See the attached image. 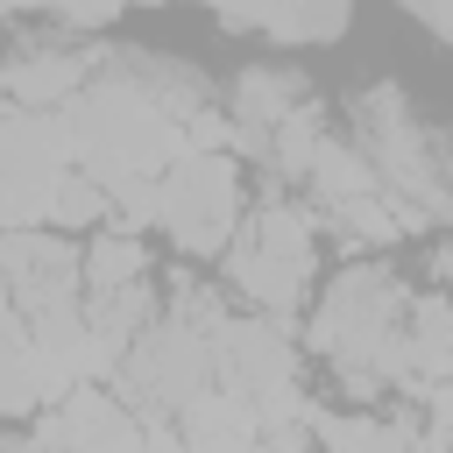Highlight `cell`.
<instances>
[{"label": "cell", "instance_id": "cell-1", "mask_svg": "<svg viewBox=\"0 0 453 453\" xmlns=\"http://www.w3.org/2000/svg\"><path fill=\"white\" fill-rule=\"evenodd\" d=\"M411 283L382 255H347L333 276H319V297L304 311V354H319L347 396V411H375L382 396H418L411 354H403V319H411Z\"/></svg>", "mask_w": 453, "mask_h": 453}, {"label": "cell", "instance_id": "cell-2", "mask_svg": "<svg viewBox=\"0 0 453 453\" xmlns=\"http://www.w3.org/2000/svg\"><path fill=\"white\" fill-rule=\"evenodd\" d=\"M219 290L241 297V311H262V319L311 311V297H319V212L297 191L262 177L234 248L219 255Z\"/></svg>", "mask_w": 453, "mask_h": 453}, {"label": "cell", "instance_id": "cell-3", "mask_svg": "<svg viewBox=\"0 0 453 453\" xmlns=\"http://www.w3.org/2000/svg\"><path fill=\"white\" fill-rule=\"evenodd\" d=\"M347 142L375 163L382 191L425 212V226H453V134L396 78H368L347 99Z\"/></svg>", "mask_w": 453, "mask_h": 453}, {"label": "cell", "instance_id": "cell-4", "mask_svg": "<svg viewBox=\"0 0 453 453\" xmlns=\"http://www.w3.org/2000/svg\"><path fill=\"white\" fill-rule=\"evenodd\" d=\"M248 219V184H241V163L234 156H177L163 177H156V226L170 234V248L184 262H219L234 248Z\"/></svg>", "mask_w": 453, "mask_h": 453}, {"label": "cell", "instance_id": "cell-5", "mask_svg": "<svg viewBox=\"0 0 453 453\" xmlns=\"http://www.w3.org/2000/svg\"><path fill=\"white\" fill-rule=\"evenodd\" d=\"M0 283L35 340L85 326V241L50 226H14L0 234Z\"/></svg>", "mask_w": 453, "mask_h": 453}, {"label": "cell", "instance_id": "cell-6", "mask_svg": "<svg viewBox=\"0 0 453 453\" xmlns=\"http://www.w3.org/2000/svg\"><path fill=\"white\" fill-rule=\"evenodd\" d=\"M212 347H219V382L241 396L290 389L304 368V340L290 333V319H262V311H226Z\"/></svg>", "mask_w": 453, "mask_h": 453}, {"label": "cell", "instance_id": "cell-7", "mask_svg": "<svg viewBox=\"0 0 453 453\" xmlns=\"http://www.w3.org/2000/svg\"><path fill=\"white\" fill-rule=\"evenodd\" d=\"M304 99H319L311 92V78L297 71V64H241L234 78H226V120H234V149L248 156V163H262V149H269V134L304 106Z\"/></svg>", "mask_w": 453, "mask_h": 453}, {"label": "cell", "instance_id": "cell-8", "mask_svg": "<svg viewBox=\"0 0 453 453\" xmlns=\"http://www.w3.org/2000/svg\"><path fill=\"white\" fill-rule=\"evenodd\" d=\"M177 439L184 453H255L262 446V418H255V396L212 382L184 418H177Z\"/></svg>", "mask_w": 453, "mask_h": 453}, {"label": "cell", "instance_id": "cell-9", "mask_svg": "<svg viewBox=\"0 0 453 453\" xmlns=\"http://www.w3.org/2000/svg\"><path fill=\"white\" fill-rule=\"evenodd\" d=\"M149 269H156V262H149V241H142V234H127V226L85 234V311L127 297L134 283H149Z\"/></svg>", "mask_w": 453, "mask_h": 453}, {"label": "cell", "instance_id": "cell-10", "mask_svg": "<svg viewBox=\"0 0 453 453\" xmlns=\"http://www.w3.org/2000/svg\"><path fill=\"white\" fill-rule=\"evenodd\" d=\"M368 191H382V177H375V163H368V156H361L354 142H340V134H333V142L319 149V163H311V177H304V205L333 219V212H347V205H361Z\"/></svg>", "mask_w": 453, "mask_h": 453}, {"label": "cell", "instance_id": "cell-11", "mask_svg": "<svg viewBox=\"0 0 453 453\" xmlns=\"http://www.w3.org/2000/svg\"><path fill=\"white\" fill-rule=\"evenodd\" d=\"M219 28H226V35H262V42H276V50H304V42H340V35L354 28V14H347V7H326V14L283 7V14H219Z\"/></svg>", "mask_w": 453, "mask_h": 453}, {"label": "cell", "instance_id": "cell-12", "mask_svg": "<svg viewBox=\"0 0 453 453\" xmlns=\"http://www.w3.org/2000/svg\"><path fill=\"white\" fill-rule=\"evenodd\" d=\"M333 226H340V241H347L354 255H375V248H396V241L425 234V212H411L396 191H368L361 205L333 212Z\"/></svg>", "mask_w": 453, "mask_h": 453}, {"label": "cell", "instance_id": "cell-13", "mask_svg": "<svg viewBox=\"0 0 453 453\" xmlns=\"http://www.w3.org/2000/svg\"><path fill=\"white\" fill-rule=\"evenodd\" d=\"M113 219V191L92 177V170H64L57 184H50V198H42V226L50 234H78V226H106Z\"/></svg>", "mask_w": 453, "mask_h": 453}, {"label": "cell", "instance_id": "cell-14", "mask_svg": "<svg viewBox=\"0 0 453 453\" xmlns=\"http://www.w3.org/2000/svg\"><path fill=\"white\" fill-rule=\"evenodd\" d=\"M418 396H425V403H418V418H425V432L453 446V375H446V382H425Z\"/></svg>", "mask_w": 453, "mask_h": 453}, {"label": "cell", "instance_id": "cell-15", "mask_svg": "<svg viewBox=\"0 0 453 453\" xmlns=\"http://www.w3.org/2000/svg\"><path fill=\"white\" fill-rule=\"evenodd\" d=\"M432 290H439V297H453V234H439V241H432Z\"/></svg>", "mask_w": 453, "mask_h": 453}, {"label": "cell", "instance_id": "cell-16", "mask_svg": "<svg viewBox=\"0 0 453 453\" xmlns=\"http://www.w3.org/2000/svg\"><path fill=\"white\" fill-rule=\"evenodd\" d=\"M255 453H319V446H311V432H262Z\"/></svg>", "mask_w": 453, "mask_h": 453}, {"label": "cell", "instance_id": "cell-17", "mask_svg": "<svg viewBox=\"0 0 453 453\" xmlns=\"http://www.w3.org/2000/svg\"><path fill=\"white\" fill-rule=\"evenodd\" d=\"M7 333H21V311H14V297H7V283H0V340Z\"/></svg>", "mask_w": 453, "mask_h": 453}]
</instances>
